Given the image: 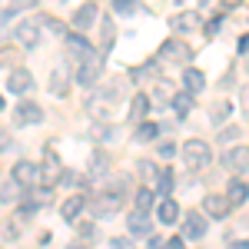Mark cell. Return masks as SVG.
<instances>
[{"label":"cell","instance_id":"cell-1","mask_svg":"<svg viewBox=\"0 0 249 249\" xmlns=\"http://www.w3.org/2000/svg\"><path fill=\"white\" fill-rule=\"evenodd\" d=\"M116 93H120V87H103V90H93L90 100H87V113L93 116V120H107V116L113 113L116 107Z\"/></svg>","mask_w":249,"mask_h":249},{"label":"cell","instance_id":"cell-2","mask_svg":"<svg viewBox=\"0 0 249 249\" xmlns=\"http://www.w3.org/2000/svg\"><path fill=\"white\" fill-rule=\"evenodd\" d=\"M183 163L186 170H206L213 163V150L206 140H186L183 143Z\"/></svg>","mask_w":249,"mask_h":249},{"label":"cell","instance_id":"cell-3","mask_svg":"<svg viewBox=\"0 0 249 249\" xmlns=\"http://www.w3.org/2000/svg\"><path fill=\"white\" fill-rule=\"evenodd\" d=\"M103 73V50H90L87 57L77 63V83L80 87H93Z\"/></svg>","mask_w":249,"mask_h":249},{"label":"cell","instance_id":"cell-4","mask_svg":"<svg viewBox=\"0 0 249 249\" xmlns=\"http://www.w3.org/2000/svg\"><path fill=\"white\" fill-rule=\"evenodd\" d=\"M190 53H193L190 43H183V40L173 37V40H163V47H160V53H156V57L163 60V63H186Z\"/></svg>","mask_w":249,"mask_h":249},{"label":"cell","instance_id":"cell-5","mask_svg":"<svg viewBox=\"0 0 249 249\" xmlns=\"http://www.w3.org/2000/svg\"><path fill=\"white\" fill-rule=\"evenodd\" d=\"M223 166L246 179L249 176V146H236V150H230V153H223Z\"/></svg>","mask_w":249,"mask_h":249},{"label":"cell","instance_id":"cell-6","mask_svg":"<svg viewBox=\"0 0 249 249\" xmlns=\"http://www.w3.org/2000/svg\"><path fill=\"white\" fill-rule=\"evenodd\" d=\"M10 176L17 179L20 186H37L40 183V166L30 163V160H20V163H14V173H10Z\"/></svg>","mask_w":249,"mask_h":249},{"label":"cell","instance_id":"cell-7","mask_svg":"<svg viewBox=\"0 0 249 249\" xmlns=\"http://www.w3.org/2000/svg\"><path fill=\"white\" fill-rule=\"evenodd\" d=\"M120 199H123V196H116V193H100V196H96L93 203H90V213H93V216H113L116 210H120Z\"/></svg>","mask_w":249,"mask_h":249},{"label":"cell","instance_id":"cell-8","mask_svg":"<svg viewBox=\"0 0 249 249\" xmlns=\"http://www.w3.org/2000/svg\"><path fill=\"white\" fill-rule=\"evenodd\" d=\"M20 47H37L40 43V20H23L17 30H14Z\"/></svg>","mask_w":249,"mask_h":249},{"label":"cell","instance_id":"cell-9","mask_svg":"<svg viewBox=\"0 0 249 249\" xmlns=\"http://www.w3.org/2000/svg\"><path fill=\"white\" fill-rule=\"evenodd\" d=\"M96 17H100L96 3H83V7H77V10H73V27H77V34L90 30V27L96 23Z\"/></svg>","mask_w":249,"mask_h":249},{"label":"cell","instance_id":"cell-10","mask_svg":"<svg viewBox=\"0 0 249 249\" xmlns=\"http://www.w3.org/2000/svg\"><path fill=\"white\" fill-rule=\"evenodd\" d=\"M206 236V216L203 213H190L183 219V239H203Z\"/></svg>","mask_w":249,"mask_h":249},{"label":"cell","instance_id":"cell-11","mask_svg":"<svg viewBox=\"0 0 249 249\" xmlns=\"http://www.w3.org/2000/svg\"><path fill=\"white\" fill-rule=\"evenodd\" d=\"M14 116H17L20 126H30V123H40V120H43V110H40L34 100H23V103L17 107V113H14Z\"/></svg>","mask_w":249,"mask_h":249},{"label":"cell","instance_id":"cell-12","mask_svg":"<svg viewBox=\"0 0 249 249\" xmlns=\"http://www.w3.org/2000/svg\"><path fill=\"white\" fill-rule=\"evenodd\" d=\"M226 199H230V206H243L249 199V183L243 179V176H236V179H230V190H226Z\"/></svg>","mask_w":249,"mask_h":249},{"label":"cell","instance_id":"cell-13","mask_svg":"<svg viewBox=\"0 0 249 249\" xmlns=\"http://www.w3.org/2000/svg\"><path fill=\"white\" fill-rule=\"evenodd\" d=\"M203 87H206V77H203V70H196V67H186L183 70V90L186 93H203Z\"/></svg>","mask_w":249,"mask_h":249},{"label":"cell","instance_id":"cell-14","mask_svg":"<svg viewBox=\"0 0 249 249\" xmlns=\"http://www.w3.org/2000/svg\"><path fill=\"white\" fill-rule=\"evenodd\" d=\"M83 210H87V199H83L80 193H73V196H70V199L60 206V213H63V219H67V223H77Z\"/></svg>","mask_w":249,"mask_h":249},{"label":"cell","instance_id":"cell-15","mask_svg":"<svg viewBox=\"0 0 249 249\" xmlns=\"http://www.w3.org/2000/svg\"><path fill=\"white\" fill-rule=\"evenodd\" d=\"M50 90L57 96H67V90H70V77H67V63H57L53 67V73H50Z\"/></svg>","mask_w":249,"mask_h":249},{"label":"cell","instance_id":"cell-16","mask_svg":"<svg viewBox=\"0 0 249 249\" xmlns=\"http://www.w3.org/2000/svg\"><path fill=\"white\" fill-rule=\"evenodd\" d=\"M203 206H206V213H210V216H216V219H226V216H230V199H226V196H206V199H203Z\"/></svg>","mask_w":249,"mask_h":249},{"label":"cell","instance_id":"cell-17","mask_svg":"<svg viewBox=\"0 0 249 249\" xmlns=\"http://www.w3.org/2000/svg\"><path fill=\"white\" fill-rule=\"evenodd\" d=\"M156 219L163 223V226H170V223H176L179 219V206H176V199H160V206H156Z\"/></svg>","mask_w":249,"mask_h":249},{"label":"cell","instance_id":"cell-18","mask_svg":"<svg viewBox=\"0 0 249 249\" xmlns=\"http://www.w3.org/2000/svg\"><path fill=\"white\" fill-rule=\"evenodd\" d=\"M30 87H34V77H30L27 70H14V73L7 77V90H10V93H27Z\"/></svg>","mask_w":249,"mask_h":249},{"label":"cell","instance_id":"cell-19","mask_svg":"<svg viewBox=\"0 0 249 249\" xmlns=\"http://www.w3.org/2000/svg\"><path fill=\"white\" fill-rule=\"evenodd\" d=\"M57 173H60L57 156H53V153H47L43 166H40V186H53V183H57Z\"/></svg>","mask_w":249,"mask_h":249},{"label":"cell","instance_id":"cell-20","mask_svg":"<svg viewBox=\"0 0 249 249\" xmlns=\"http://www.w3.org/2000/svg\"><path fill=\"white\" fill-rule=\"evenodd\" d=\"M63 43H67V50H70L73 57H80V60L93 50V47L87 43V37H83V34H67V37H63Z\"/></svg>","mask_w":249,"mask_h":249},{"label":"cell","instance_id":"cell-21","mask_svg":"<svg viewBox=\"0 0 249 249\" xmlns=\"http://www.w3.org/2000/svg\"><path fill=\"white\" fill-rule=\"evenodd\" d=\"M110 173V153H103V150H96L93 160H90V176L93 179H103Z\"/></svg>","mask_w":249,"mask_h":249},{"label":"cell","instance_id":"cell-22","mask_svg":"<svg viewBox=\"0 0 249 249\" xmlns=\"http://www.w3.org/2000/svg\"><path fill=\"white\" fill-rule=\"evenodd\" d=\"M150 230H153V223H150L146 213H140V210L130 213V232H133V236H146Z\"/></svg>","mask_w":249,"mask_h":249},{"label":"cell","instance_id":"cell-23","mask_svg":"<svg viewBox=\"0 0 249 249\" xmlns=\"http://www.w3.org/2000/svg\"><path fill=\"white\" fill-rule=\"evenodd\" d=\"M20 190H23V186H20L17 179L10 176V179H7V183L0 186V203H3V206H14V203L20 199Z\"/></svg>","mask_w":249,"mask_h":249},{"label":"cell","instance_id":"cell-24","mask_svg":"<svg viewBox=\"0 0 249 249\" xmlns=\"http://www.w3.org/2000/svg\"><path fill=\"white\" fill-rule=\"evenodd\" d=\"M160 130H163V123H136L133 136H136V143H150V140L160 136Z\"/></svg>","mask_w":249,"mask_h":249},{"label":"cell","instance_id":"cell-25","mask_svg":"<svg viewBox=\"0 0 249 249\" xmlns=\"http://www.w3.org/2000/svg\"><path fill=\"white\" fill-rule=\"evenodd\" d=\"M193 27H196V14H176V17L170 20L173 34H190Z\"/></svg>","mask_w":249,"mask_h":249},{"label":"cell","instance_id":"cell-26","mask_svg":"<svg viewBox=\"0 0 249 249\" xmlns=\"http://www.w3.org/2000/svg\"><path fill=\"white\" fill-rule=\"evenodd\" d=\"M146 110H150V96H146V93H136L133 103H130V116H133V120H143Z\"/></svg>","mask_w":249,"mask_h":249},{"label":"cell","instance_id":"cell-27","mask_svg":"<svg viewBox=\"0 0 249 249\" xmlns=\"http://www.w3.org/2000/svg\"><path fill=\"white\" fill-rule=\"evenodd\" d=\"M133 203H136V210L140 213H150V206H153V190H146V186H140L133 196Z\"/></svg>","mask_w":249,"mask_h":249},{"label":"cell","instance_id":"cell-28","mask_svg":"<svg viewBox=\"0 0 249 249\" xmlns=\"http://www.w3.org/2000/svg\"><path fill=\"white\" fill-rule=\"evenodd\" d=\"M173 110H176V116H186L193 110V93H176L173 96Z\"/></svg>","mask_w":249,"mask_h":249},{"label":"cell","instance_id":"cell-29","mask_svg":"<svg viewBox=\"0 0 249 249\" xmlns=\"http://www.w3.org/2000/svg\"><path fill=\"white\" fill-rule=\"evenodd\" d=\"M173 179H176V176H173L170 170H163V173H160V179H156V190L163 193V199L170 196V190H173Z\"/></svg>","mask_w":249,"mask_h":249},{"label":"cell","instance_id":"cell-30","mask_svg":"<svg viewBox=\"0 0 249 249\" xmlns=\"http://www.w3.org/2000/svg\"><path fill=\"white\" fill-rule=\"evenodd\" d=\"M136 173H140V176H146V179H160V170H156L150 160H140V163H136Z\"/></svg>","mask_w":249,"mask_h":249},{"label":"cell","instance_id":"cell-31","mask_svg":"<svg viewBox=\"0 0 249 249\" xmlns=\"http://www.w3.org/2000/svg\"><path fill=\"white\" fill-rule=\"evenodd\" d=\"M230 113H232V103H230V100H223L219 107H213V120H216V123H223Z\"/></svg>","mask_w":249,"mask_h":249},{"label":"cell","instance_id":"cell-32","mask_svg":"<svg viewBox=\"0 0 249 249\" xmlns=\"http://www.w3.org/2000/svg\"><path fill=\"white\" fill-rule=\"evenodd\" d=\"M110 249H136V243L126 236H116V239H110Z\"/></svg>","mask_w":249,"mask_h":249},{"label":"cell","instance_id":"cell-33","mask_svg":"<svg viewBox=\"0 0 249 249\" xmlns=\"http://www.w3.org/2000/svg\"><path fill=\"white\" fill-rule=\"evenodd\" d=\"M156 96H160L156 103H173V93H170V87H166V83H156Z\"/></svg>","mask_w":249,"mask_h":249},{"label":"cell","instance_id":"cell-34","mask_svg":"<svg viewBox=\"0 0 249 249\" xmlns=\"http://www.w3.org/2000/svg\"><path fill=\"white\" fill-rule=\"evenodd\" d=\"M113 7L120 14H130V10H133V0H113Z\"/></svg>","mask_w":249,"mask_h":249},{"label":"cell","instance_id":"cell-35","mask_svg":"<svg viewBox=\"0 0 249 249\" xmlns=\"http://www.w3.org/2000/svg\"><path fill=\"white\" fill-rule=\"evenodd\" d=\"M160 156H163V160H173V156H176V146H173V143H163V146H160Z\"/></svg>","mask_w":249,"mask_h":249},{"label":"cell","instance_id":"cell-36","mask_svg":"<svg viewBox=\"0 0 249 249\" xmlns=\"http://www.w3.org/2000/svg\"><path fill=\"white\" fill-rule=\"evenodd\" d=\"M80 236H83V239H93V236H96L93 223H83V226H80Z\"/></svg>","mask_w":249,"mask_h":249},{"label":"cell","instance_id":"cell-37","mask_svg":"<svg viewBox=\"0 0 249 249\" xmlns=\"http://www.w3.org/2000/svg\"><path fill=\"white\" fill-rule=\"evenodd\" d=\"M239 100H243V116L249 120V83L243 87V96H239Z\"/></svg>","mask_w":249,"mask_h":249},{"label":"cell","instance_id":"cell-38","mask_svg":"<svg viewBox=\"0 0 249 249\" xmlns=\"http://www.w3.org/2000/svg\"><path fill=\"white\" fill-rule=\"evenodd\" d=\"M219 27H223V20H219V17L210 20V23H206V34H210V37H213V34H219Z\"/></svg>","mask_w":249,"mask_h":249},{"label":"cell","instance_id":"cell-39","mask_svg":"<svg viewBox=\"0 0 249 249\" xmlns=\"http://www.w3.org/2000/svg\"><path fill=\"white\" fill-rule=\"evenodd\" d=\"M236 50H239V53L246 57V53H249V37H239V47H236Z\"/></svg>","mask_w":249,"mask_h":249},{"label":"cell","instance_id":"cell-40","mask_svg":"<svg viewBox=\"0 0 249 249\" xmlns=\"http://www.w3.org/2000/svg\"><path fill=\"white\" fill-rule=\"evenodd\" d=\"M166 249H186V243H183V239L176 236V239H170V243H166Z\"/></svg>","mask_w":249,"mask_h":249},{"label":"cell","instance_id":"cell-41","mask_svg":"<svg viewBox=\"0 0 249 249\" xmlns=\"http://www.w3.org/2000/svg\"><path fill=\"white\" fill-rule=\"evenodd\" d=\"M146 249H166V243H163V239H150V246Z\"/></svg>","mask_w":249,"mask_h":249},{"label":"cell","instance_id":"cell-42","mask_svg":"<svg viewBox=\"0 0 249 249\" xmlns=\"http://www.w3.org/2000/svg\"><path fill=\"white\" fill-rule=\"evenodd\" d=\"M230 249H249V239H236V243H232Z\"/></svg>","mask_w":249,"mask_h":249},{"label":"cell","instance_id":"cell-43","mask_svg":"<svg viewBox=\"0 0 249 249\" xmlns=\"http://www.w3.org/2000/svg\"><path fill=\"white\" fill-rule=\"evenodd\" d=\"M67 249H87V243L80 239V243H70V246H67Z\"/></svg>","mask_w":249,"mask_h":249},{"label":"cell","instance_id":"cell-44","mask_svg":"<svg viewBox=\"0 0 249 249\" xmlns=\"http://www.w3.org/2000/svg\"><path fill=\"white\" fill-rule=\"evenodd\" d=\"M223 3H226V7H232V3H236V0H223Z\"/></svg>","mask_w":249,"mask_h":249},{"label":"cell","instance_id":"cell-45","mask_svg":"<svg viewBox=\"0 0 249 249\" xmlns=\"http://www.w3.org/2000/svg\"><path fill=\"white\" fill-rule=\"evenodd\" d=\"M0 110H3V96H0Z\"/></svg>","mask_w":249,"mask_h":249},{"label":"cell","instance_id":"cell-46","mask_svg":"<svg viewBox=\"0 0 249 249\" xmlns=\"http://www.w3.org/2000/svg\"><path fill=\"white\" fill-rule=\"evenodd\" d=\"M176 3H186V0H176Z\"/></svg>","mask_w":249,"mask_h":249},{"label":"cell","instance_id":"cell-47","mask_svg":"<svg viewBox=\"0 0 249 249\" xmlns=\"http://www.w3.org/2000/svg\"><path fill=\"white\" fill-rule=\"evenodd\" d=\"M246 63H249V53H246Z\"/></svg>","mask_w":249,"mask_h":249}]
</instances>
